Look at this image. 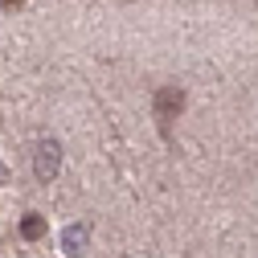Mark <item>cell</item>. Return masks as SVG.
Instances as JSON below:
<instances>
[{
  "label": "cell",
  "instance_id": "cell-2",
  "mask_svg": "<svg viewBox=\"0 0 258 258\" xmlns=\"http://www.w3.org/2000/svg\"><path fill=\"white\" fill-rule=\"evenodd\" d=\"M53 152H57V148L49 144V148H41V156H37V172H41V176L53 172V164H57V156H53Z\"/></svg>",
  "mask_w": 258,
  "mask_h": 258
},
{
  "label": "cell",
  "instance_id": "cell-1",
  "mask_svg": "<svg viewBox=\"0 0 258 258\" xmlns=\"http://www.w3.org/2000/svg\"><path fill=\"white\" fill-rule=\"evenodd\" d=\"M21 234H25L29 242H37V238H45V217H37V213H29V217L21 221Z\"/></svg>",
  "mask_w": 258,
  "mask_h": 258
},
{
  "label": "cell",
  "instance_id": "cell-3",
  "mask_svg": "<svg viewBox=\"0 0 258 258\" xmlns=\"http://www.w3.org/2000/svg\"><path fill=\"white\" fill-rule=\"evenodd\" d=\"M0 5H21V0H0Z\"/></svg>",
  "mask_w": 258,
  "mask_h": 258
}]
</instances>
